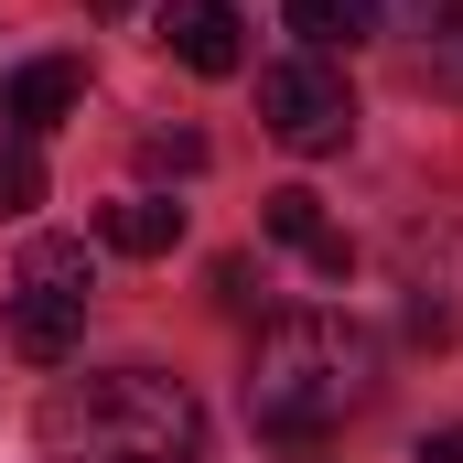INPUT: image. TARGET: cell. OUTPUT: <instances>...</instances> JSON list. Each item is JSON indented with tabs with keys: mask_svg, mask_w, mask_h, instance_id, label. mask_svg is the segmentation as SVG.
Wrapping results in <instances>:
<instances>
[{
	"mask_svg": "<svg viewBox=\"0 0 463 463\" xmlns=\"http://www.w3.org/2000/svg\"><path fill=\"white\" fill-rule=\"evenodd\" d=\"M377 399V335L345 313H280L248 355V420L269 442H324Z\"/></svg>",
	"mask_w": 463,
	"mask_h": 463,
	"instance_id": "6da1fadb",
	"label": "cell"
},
{
	"mask_svg": "<svg viewBox=\"0 0 463 463\" xmlns=\"http://www.w3.org/2000/svg\"><path fill=\"white\" fill-rule=\"evenodd\" d=\"M43 453L54 463H205V410L162 366H98L43 399Z\"/></svg>",
	"mask_w": 463,
	"mask_h": 463,
	"instance_id": "7a4b0ae2",
	"label": "cell"
},
{
	"mask_svg": "<svg viewBox=\"0 0 463 463\" xmlns=\"http://www.w3.org/2000/svg\"><path fill=\"white\" fill-rule=\"evenodd\" d=\"M87 248L76 237H33L22 248V280H11V355H33V366H65L76 335H87Z\"/></svg>",
	"mask_w": 463,
	"mask_h": 463,
	"instance_id": "3957f363",
	"label": "cell"
},
{
	"mask_svg": "<svg viewBox=\"0 0 463 463\" xmlns=\"http://www.w3.org/2000/svg\"><path fill=\"white\" fill-rule=\"evenodd\" d=\"M259 118H269V140H291V151H345L355 140V98H345V76H335L324 54L259 65Z\"/></svg>",
	"mask_w": 463,
	"mask_h": 463,
	"instance_id": "277c9868",
	"label": "cell"
},
{
	"mask_svg": "<svg viewBox=\"0 0 463 463\" xmlns=\"http://www.w3.org/2000/svg\"><path fill=\"white\" fill-rule=\"evenodd\" d=\"M162 43H173V65H194V76H237V65H248V22H237L227 0H162Z\"/></svg>",
	"mask_w": 463,
	"mask_h": 463,
	"instance_id": "5b68a950",
	"label": "cell"
},
{
	"mask_svg": "<svg viewBox=\"0 0 463 463\" xmlns=\"http://www.w3.org/2000/svg\"><path fill=\"white\" fill-rule=\"evenodd\" d=\"M259 227L280 237V248H302L324 280H345L355 269V248H345V227H324V194H302V184H280V194H259Z\"/></svg>",
	"mask_w": 463,
	"mask_h": 463,
	"instance_id": "8992f818",
	"label": "cell"
},
{
	"mask_svg": "<svg viewBox=\"0 0 463 463\" xmlns=\"http://www.w3.org/2000/svg\"><path fill=\"white\" fill-rule=\"evenodd\" d=\"M76 98H87V65H76V54H43V65H22V76H11V98H0V109H11L22 140H43L54 118H76Z\"/></svg>",
	"mask_w": 463,
	"mask_h": 463,
	"instance_id": "52a82bcc",
	"label": "cell"
},
{
	"mask_svg": "<svg viewBox=\"0 0 463 463\" xmlns=\"http://www.w3.org/2000/svg\"><path fill=\"white\" fill-rule=\"evenodd\" d=\"M98 237H109L118 259H173L184 248V205L173 194H118L109 216H98Z\"/></svg>",
	"mask_w": 463,
	"mask_h": 463,
	"instance_id": "ba28073f",
	"label": "cell"
},
{
	"mask_svg": "<svg viewBox=\"0 0 463 463\" xmlns=\"http://www.w3.org/2000/svg\"><path fill=\"white\" fill-rule=\"evenodd\" d=\"M291 33H302V54H355V43H377V0H291Z\"/></svg>",
	"mask_w": 463,
	"mask_h": 463,
	"instance_id": "9c48e42d",
	"label": "cell"
},
{
	"mask_svg": "<svg viewBox=\"0 0 463 463\" xmlns=\"http://www.w3.org/2000/svg\"><path fill=\"white\" fill-rule=\"evenodd\" d=\"M410 11H420V65H431V87L463 98V0H410Z\"/></svg>",
	"mask_w": 463,
	"mask_h": 463,
	"instance_id": "30bf717a",
	"label": "cell"
},
{
	"mask_svg": "<svg viewBox=\"0 0 463 463\" xmlns=\"http://www.w3.org/2000/svg\"><path fill=\"white\" fill-rule=\"evenodd\" d=\"M33 205H43V151L11 129L0 140V216H33Z\"/></svg>",
	"mask_w": 463,
	"mask_h": 463,
	"instance_id": "8fae6325",
	"label": "cell"
},
{
	"mask_svg": "<svg viewBox=\"0 0 463 463\" xmlns=\"http://www.w3.org/2000/svg\"><path fill=\"white\" fill-rule=\"evenodd\" d=\"M410 463H463V420H453V431H431V442H420Z\"/></svg>",
	"mask_w": 463,
	"mask_h": 463,
	"instance_id": "7c38bea8",
	"label": "cell"
},
{
	"mask_svg": "<svg viewBox=\"0 0 463 463\" xmlns=\"http://www.w3.org/2000/svg\"><path fill=\"white\" fill-rule=\"evenodd\" d=\"M87 11H129V0H87Z\"/></svg>",
	"mask_w": 463,
	"mask_h": 463,
	"instance_id": "4fadbf2b",
	"label": "cell"
}]
</instances>
